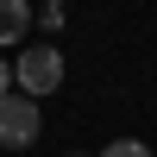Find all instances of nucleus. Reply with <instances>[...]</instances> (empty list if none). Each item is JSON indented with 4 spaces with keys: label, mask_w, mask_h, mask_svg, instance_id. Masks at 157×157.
<instances>
[{
    "label": "nucleus",
    "mask_w": 157,
    "mask_h": 157,
    "mask_svg": "<svg viewBox=\"0 0 157 157\" xmlns=\"http://www.w3.org/2000/svg\"><path fill=\"white\" fill-rule=\"evenodd\" d=\"M0 145L6 151L38 145V101L32 94H0Z\"/></svg>",
    "instance_id": "f257e3e1"
},
{
    "label": "nucleus",
    "mask_w": 157,
    "mask_h": 157,
    "mask_svg": "<svg viewBox=\"0 0 157 157\" xmlns=\"http://www.w3.org/2000/svg\"><path fill=\"white\" fill-rule=\"evenodd\" d=\"M57 82H63V57H57L50 44H32V50L19 57V88L38 101V94H50Z\"/></svg>",
    "instance_id": "f03ea898"
},
{
    "label": "nucleus",
    "mask_w": 157,
    "mask_h": 157,
    "mask_svg": "<svg viewBox=\"0 0 157 157\" xmlns=\"http://www.w3.org/2000/svg\"><path fill=\"white\" fill-rule=\"evenodd\" d=\"M32 25V0H0V44H19Z\"/></svg>",
    "instance_id": "7ed1b4c3"
},
{
    "label": "nucleus",
    "mask_w": 157,
    "mask_h": 157,
    "mask_svg": "<svg viewBox=\"0 0 157 157\" xmlns=\"http://www.w3.org/2000/svg\"><path fill=\"white\" fill-rule=\"evenodd\" d=\"M101 157H151V145H138V138H113Z\"/></svg>",
    "instance_id": "20e7f679"
},
{
    "label": "nucleus",
    "mask_w": 157,
    "mask_h": 157,
    "mask_svg": "<svg viewBox=\"0 0 157 157\" xmlns=\"http://www.w3.org/2000/svg\"><path fill=\"white\" fill-rule=\"evenodd\" d=\"M6 82H13V69H6V63H0V94H6Z\"/></svg>",
    "instance_id": "39448f33"
},
{
    "label": "nucleus",
    "mask_w": 157,
    "mask_h": 157,
    "mask_svg": "<svg viewBox=\"0 0 157 157\" xmlns=\"http://www.w3.org/2000/svg\"><path fill=\"white\" fill-rule=\"evenodd\" d=\"M57 6H63V0H57Z\"/></svg>",
    "instance_id": "423d86ee"
}]
</instances>
